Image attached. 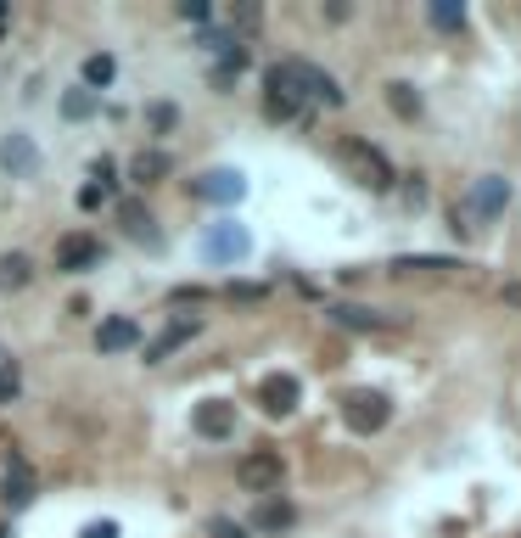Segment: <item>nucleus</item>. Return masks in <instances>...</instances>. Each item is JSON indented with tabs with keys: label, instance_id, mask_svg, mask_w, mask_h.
<instances>
[{
	"label": "nucleus",
	"instance_id": "30",
	"mask_svg": "<svg viewBox=\"0 0 521 538\" xmlns=\"http://www.w3.org/2000/svg\"><path fill=\"white\" fill-rule=\"evenodd\" d=\"M180 17H185V23H207V6H202V0H180V6H174Z\"/></svg>",
	"mask_w": 521,
	"mask_h": 538
},
{
	"label": "nucleus",
	"instance_id": "31",
	"mask_svg": "<svg viewBox=\"0 0 521 538\" xmlns=\"http://www.w3.org/2000/svg\"><path fill=\"white\" fill-rule=\"evenodd\" d=\"M79 538H118V522H90Z\"/></svg>",
	"mask_w": 521,
	"mask_h": 538
},
{
	"label": "nucleus",
	"instance_id": "12",
	"mask_svg": "<svg viewBox=\"0 0 521 538\" xmlns=\"http://www.w3.org/2000/svg\"><path fill=\"white\" fill-rule=\"evenodd\" d=\"M241 191H247V180L231 174V169H214V174L191 180V197H202V202H236Z\"/></svg>",
	"mask_w": 521,
	"mask_h": 538
},
{
	"label": "nucleus",
	"instance_id": "7",
	"mask_svg": "<svg viewBox=\"0 0 521 538\" xmlns=\"http://www.w3.org/2000/svg\"><path fill=\"white\" fill-rule=\"evenodd\" d=\"M0 169H6L12 180L39 174V147H34L29 135H6V140H0Z\"/></svg>",
	"mask_w": 521,
	"mask_h": 538
},
{
	"label": "nucleus",
	"instance_id": "5",
	"mask_svg": "<svg viewBox=\"0 0 521 538\" xmlns=\"http://www.w3.org/2000/svg\"><path fill=\"white\" fill-rule=\"evenodd\" d=\"M96 264H101V241L96 236L73 231V236L56 241V269H62V275H85V269H96Z\"/></svg>",
	"mask_w": 521,
	"mask_h": 538
},
{
	"label": "nucleus",
	"instance_id": "2",
	"mask_svg": "<svg viewBox=\"0 0 521 538\" xmlns=\"http://www.w3.org/2000/svg\"><path fill=\"white\" fill-rule=\"evenodd\" d=\"M505 208H510V180H505V174H483V180L466 191V202H460V214H466V219H483V224H493Z\"/></svg>",
	"mask_w": 521,
	"mask_h": 538
},
{
	"label": "nucleus",
	"instance_id": "6",
	"mask_svg": "<svg viewBox=\"0 0 521 538\" xmlns=\"http://www.w3.org/2000/svg\"><path fill=\"white\" fill-rule=\"evenodd\" d=\"M281 449H253L247 460L236 466V477H241V488H253V493H264V488H275L281 483Z\"/></svg>",
	"mask_w": 521,
	"mask_h": 538
},
{
	"label": "nucleus",
	"instance_id": "14",
	"mask_svg": "<svg viewBox=\"0 0 521 538\" xmlns=\"http://www.w3.org/2000/svg\"><path fill=\"white\" fill-rule=\"evenodd\" d=\"M325 320H331V325H342V331H382V325H387L376 308H359V303H331V308H325Z\"/></svg>",
	"mask_w": 521,
	"mask_h": 538
},
{
	"label": "nucleus",
	"instance_id": "19",
	"mask_svg": "<svg viewBox=\"0 0 521 538\" xmlns=\"http://www.w3.org/2000/svg\"><path fill=\"white\" fill-rule=\"evenodd\" d=\"M387 107L399 118H421V90L404 85V79H392V85H387Z\"/></svg>",
	"mask_w": 521,
	"mask_h": 538
},
{
	"label": "nucleus",
	"instance_id": "24",
	"mask_svg": "<svg viewBox=\"0 0 521 538\" xmlns=\"http://www.w3.org/2000/svg\"><path fill=\"white\" fill-rule=\"evenodd\" d=\"M291 522H298V510H291L286 500H269V505L258 510V527H264V533H281V527H291Z\"/></svg>",
	"mask_w": 521,
	"mask_h": 538
},
{
	"label": "nucleus",
	"instance_id": "1",
	"mask_svg": "<svg viewBox=\"0 0 521 538\" xmlns=\"http://www.w3.org/2000/svg\"><path fill=\"white\" fill-rule=\"evenodd\" d=\"M337 152H342L348 169L359 174V185H370V191H392V180H399V174H392L387 152H376V147H370V140H359V135H348Z\"/></svg>",
	"mask_w": 521,
	"mask_h": 538
},
{
	"label": "nucleus",
	"instance_id": "9",
	"mask_svg": "<svg viewBox=\"0 0 521 538\" xmlns=\"http://www.w3.org/2000/svg\"><path fill=\"white\" fill-rule=\"evenodd\" d=\"M6 493H0V500H6L12 510H23V505H34V466L23 460V454H6V483H0Z\"/></svg>",
	"mask_w": 521,
	"mask_h": 538
},
{
	"label": "nucleus",
	"instance_id": "22",
	"mask_svg": "<svg viewBox=\"0 0 521 538\" xmlns=\"http://www.w3.org/2000/svg\"><path fill=\"white\" fill-rule=\"evenodd\" d=\"M118 219H123V231H130V236H140V241L152 236V241H157V231H152V214H146L140 202H118Z\"/></svg>",
	"mask_w": 521,
	"mask_h": 538
},
{
	"label": "nucleus",
	"instance_id": "28",
	"mask_svg": "<svg viewBox=\"0 0 521 538\" xmlns=\"http://www.w3.org/2000/svg\"><path fill=\"white\" fill-rule=\"evenodd\" d=\"M107 202H113V185H85V191H79V208H85V214L107 208Z\"/></svg>",
	"mask_w": 521,
	"mask_h": 538
},
{
	"label": "nucleus",
	"instance_id": "25",
	"mask_svg": "<svg viewBox=\"0 0 521 538\" xmlns=\"http://www.w3.org/2000/svg\"><path fill=\"white\" fill-rule=\"evenodd\" d=\"M17 387H23V370H17V359L0 354V404H12V399H17Z\"/></svg>",
	"mask_w": 521,
	"mask_h": 538
},
{
	"label": "nucleus",
	"instance_id": "16",
	"mask_svg": "<svg viewBox=\"0 0 521 538\" xmlns=\"http://www.w3.org/2000/svg\"><path fill=\"white\" fill-rule=\"evenodd\" d=\"M135 342H140V325H135V320H123V315L107 320V325L96 331V348H101V354H118V348H135Z\"/></svg>",
	"mask_w": 521,
	"mask_h": 538
},
{
	"label": "nucleus",
	"instance_id": "20",
	"mask_svg": "<svg viewBox=\"0 0 521 538\" xmlns=\"http://www.w3.org/2000/svg\"><path fill=\"white\" fill-rule=\"evenodd\" d=\"M29 275H34V264L23 253H6V258H0V286H6V292H23Z\"/></svg>",
	"mask_w": 521,
	"mask_h": 538
},
{
	"label": "nucleus",
	"instance_id": "29",
	"mask_svg": "<svg viewBox=\"0 0 521 538\" xmlns=\"http://www.w3.org/2000/svg\"><path fill=\"white\" fill-rule=\"evenodd\" d=\"M207 533H214V538H253L241 522H231V516H214V522H207Z\"/></svg>",
	"mask_w": 521,
	"mask_h": 538
},
{
	"label": "nucleus",
	"instance_id": "18",
	"mask_svg": "<svg viewBox=\"0 0 521 538\" xmlns=\"http://www.w3.org/2000/svg\"><path fill=\"white\" fill-rule=\"evenodd\" d=\"M169 169H174V157H169V152H140V157L130 163V180H135V185H157Z\"/></svg>",
	"mask_w": 521,
	"mask_h": 538
},
{
	"label": "nucleus",
	"instance_id": "13",
	"mask_svg": "<svg viewBox=\"0 0 521 538\" xmlns=\"http://www.w3.org/2000/svg\"><path fill=\"white\" fill-rule=\"evenodd\" d=\"M202 247H207V258H247V231L241 224H214V231L202 236Z\"/></svg>",
	"mask_w": 521,
	"mask_h": 538
},
{
	"label": "nucleus",
	"instance_id": "10",
	"mask_svg": "<svg viewBox=\"0 0 521 538\" xmlns=\"http://www.w3.org/2000/svg\"><path fill=\"white\" fill-rule=\"evenodd\" d=\"M298 399H303L298 376H264V387H258L264 416H291V409H298Z\"/></svg>",
	"mask_w": 521,
	"mask_h": 538
},
{
	"label": "nucleus",
	"instance_id": "27",
	"mask_svg": "<svg viewBox=\"0 0 521 538\" xmlns=\"http://www.w3.org/2000/svg\"><path fill=\"white\" fill-rule=\"evenodd\" d=\"M426 17H432L437 29H449V34L466 29V6H426Z\"/></svg>",
	"mask_w": 521,
	"mask_h": 538
},
{
	"label": "nucleus",
	"instance_id": "11",
	"mask_svg": "<svg viewBox=\"0 0 521 538\" xmlns=\"http://www.w3.org/2000/svg\"><path fill=\"white\" fill-rule=\"evenodd\" d=\"M197 331H202V320H174V325H163L157 337L146 342V365H163V359L174 354V348H185V342H191Z\"/></svg>",
	"mask_w": 521,
	"mask_h": 538
},
{
	"label": "nucleus",
	"instance_id": "3",
	"mask_svg": "<svg viewBox=\"0 0 521 538\" xmlns=\"http://www.w3.org/2000/svg\"><path fill=\"white\" fill-rule=\"evenodd\" d=\"M286 68H291V85H298L303 101H325V107H342V85L331 79L325 68H315V62H303V56H286Z\"/></svg>",
	"mask_w": 521,
	"mask_h": 538
},
{
	"label": "nucleus",
	"instance_id": "21",
	"mask_svg": "<svg viewBox=\"0 0 521 538\" xmlns=\"http://www.w3.org/2000/svg\"><path fill=\"white\" fill-rule=\"evenodd\" d=\"M415 269H460L454 258H437V253H404L392 258V275H415Z\"/></svg>",
	"mask_w": 521,
	"mask_h": 538
},
{
	"label": "nucleus",
	"instance_id": "4",
	"mask_svg": "<svg viewBox=\"0 0 521 538\" xmlns=\"http://www.w3.org/2000/svg\"><path fill=\"white\" fill-rule=\"evenodd\" d=\"M342 421L353 426V432H382L387 421H392V399H387V392H348V399H342Z\"/></svg>",
	"mask_w": 521,
	"mask_h": 538
},
{
	"label": "nucleus",
	"instance_id": "17",
	"mask_svg": "<svg viewBox=\"0 0 521 538\" xmlns=\"http://www.w3.org/2000/svg\"><path fill=\"white\" fill-rule=\"evenodd\" d=\"M113 79H118V62H113L107 51H90V56H85V90L101 96V90L113 85Z\"/></svg>",
	"mask_w": 521,
	"mask_h": 538
},
{
	"label": "nucleus",
	"instance_id": "8",
	"mask_svg": "<svg viewBox=\"0 0 521 538\" xmlns=\"http://www.w3.org/2000/svg\"><path fill=\"white\" fill-rule=\"evenodd\" d=\"M191 426H197V438H231L236 432V404H224V399H207V404H197V416H191Z\"/></svg>",
	"mask_w": 521,
	"mask_h": 538
},
{
	"label": "nucleus",
	"instance_id": "26",
	"mask_svg": "<svg viewBox=\"0 0 521 538\" xmlns=\"http://www.w3.org/2000/svg\"><path fill=\"white\" fill-rule=\"evenodd\" d=\"M146 123H152V130H157V135H169V130H174V123H180V113L169 107V101H152V107H146Z\"/></svg>",
	"mask_w": 521,
	"mask_h": 538
},
{
	"label": "nucleus",
	"instance_id": "23",
	"mask_svg": "<svg viewBox=\"0 0 521 538\" xmlns=\"http://www.w3.org/2000/svg\"><path fill=\"white\" fill-rule=\"evenodd\" d=\"M101 107V96H90L85 85H79V90H68V96H62V118H73V123H85L90 113Z\"/></svg>",
	"mask_w": 521,
	"mask_h": 538
},
{
	"label": "nucleus",
	"instance_id": "15",
	"mask_svg": "<svg viewBox=\"0 0 521 538\" xmlns=\"http://www.w3.org/2000/svg\"><path fill=\"white\" fill-rule=\"evenodd\" d=\"M247 62H253V56H247V46H241V39H231V46H219V68H214V90H231L236 79H241V68H247Z\"/></svg>",
	"mask_w": 521,
	"mask_h": 538
}]
</instances>
